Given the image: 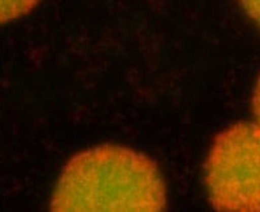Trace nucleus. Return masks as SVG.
<instances>
[{"label": "nucleus", "mask_w": 260, "mask_h": 212, "mask_svg": "<svg viewBox=\"0 0 260 212\" xmlns=\"http://www.w3.org/2000/svg\"><path fill=\"white\" fill-rule=\"evenodd\" d=\"M166 187L156 165L122 146H98L66 165L54 194L53 211H160Z\"/></svg>", "instance_id": "f257e3e1"}, {"label": "nucleus", "mask_w": 260, "mask_h": 212, "mask_svg": "<svg viewBox=\"0 0 260 212\" xmlns=\"http://www.w3.org/2000/svg\"><path fill=\"white\" fill-rule=\"evenodd\" d=\"M205 184L219 211H260L259 124H235L217 136L205 164Z\"/></svg>", "instance_id": "f03ea898"}, {"label": "nucleus", "mask_w": 260, "mask_h": 212, "mask_svg": "<svg viewBox=\"0 0 260 212\" xmlns=\"http://www.w3.org/2000/svg\"><path fill=\"white\" fill-rule=\"evenodd\" d=\"M38 3L40 0H0V24L24 16Z\"/></svg>", "instance_id": "7ed1b4c3"}, {"label": "nucleus", "mask_w": 260, "mask_h": 212, "mask_svg": "<svg viewBox=\"0 0 260 212\" xmlns=\"http://www.w3.org/2000/svg\"><path fill=\"white\" fill-rule=\"evenodd\" d=\"M243 10L260 26V0H241Z\"/></svg>", "instance_id": "20e7f679"}, {"label": "nucleus", "mask_w": 260, "mask_h": 212, "mask_svg": "<svg viewBox=\"0 0 260 212\" xmlns=\"http://www.w3.org/2000/svg\"><path fill=\"white\" fill-rule=\"evenodd\" d=\"M252 104H254V114L255 117H256V123L260 125V80L257 81L256 89H255L254 101H252Z\"/></svg>", "instance_id": "39448f33"}]
</instances>
